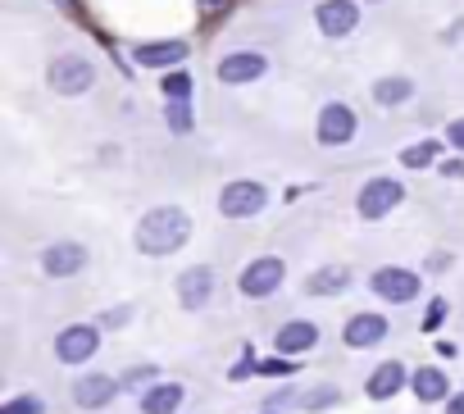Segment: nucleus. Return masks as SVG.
<instances>
[{
  "label": "nucleus",
  "instance_id": "1",
  "mask_svg": "<svg viewBox=\"0 0 464 414\" xmlns=\"http://www.w3.org/2000/svg\"><path fill=\"white\" fill-rule=\"evenodd\" d=\"M187 237H191V219L182 210H173V205H160V210H150L137 224V246L146 255H173Z\"/></svg>",
  "mask_w": 464,
  "mask_h": 414
},
{
  "label": "nucleus",
  "instance_id": "2",
  "mask_svg": "<svg viewBox=\"0 0 464 414\" xmlns=\"http://www.w3.org/2000/svg\"><path fill=\"white\" fill-rule=\"evenodd\" d=\"M269 205V191L260 187V182H227L223 191H218V210L227 215V219H256L260 210Z\"/></svg>",
  "mask_w": 464,
  "mask_h": 414
},
{
  "label": "nucleus",
  "instance_id": "3",
  "mask_svg": "<svg viewBox=\"0 0 464 414\" xmlns=\"http://www.w3.org/2000/svg\"><path fill=\"white\" fill-rule=\"evenodd\" d=\"M405 200V187L396 182V178H373V182H364V191H360V215L364 219H382V215H392L396 205Z\"/></svg>",
  "mask_w": 464,
  "mask_h": 414
},
{
  "label": "nucleus",
  "instance_id": "4",
  "mask_svg": "<svg viewBox=\"0 0 464 414\" xmlns=\"http://www.w3.org/2000/svg\"><path fill=\"white\" fill-rule=\"evenodd\" d=\"M92 82H96V69H92L82 55H60V60L51 64V87H55L60 96H82Z\"/></svg>",
  "mask_w": 464,
  "mask_h": 414
},
{
  "label": "nucleus",
  "instance_id": "5",
  "mask_svg": "<svg viewBox=\"0 0 464 414\" xmlns=\"http://www.w3.org/2000/svg\"><path fill=\"white\" fill-rule=\"evenodd\" d=\"M283 274H287V265L278 255H260L242 269V292L246 296H274L283 287Z\"/></svg>",
  "mask_w": 464,
  "mask_h": 414
},
{
  "label": "nucleus",
  "instance_id": "6",
  "mask_svg": "<svg viewBox=\"0 0 464 414\" xmlns=\"http://www.w3.org/2000/svg\"><path fill=\"white\" fill-rule=\"evenodd\" d=\"M265 69H269V60H265L260 51H232V55H223V60L214 64L218 82H227V87H242V82H256V78H260Z\"/></svg>",
  "mask_w": 464,
  "mask_h": 414
},
{
  "label": "nucleus",
  "instance_id": "7",
  "mask_svg": "<svg viewBox=\"0 0 464 414\" xmlns=\"http://www.w3.org/2000/svg\"><path fill=\"white\" fill-rule=\"evenodd\" d=\"M96 346H101V337H96L92 323H73V328H64V332L55 337V355H60L64 364H82V360H92Z\"/></svg>",
  "mask_w": 464,
  "mask_h": 414
},
{
  "label": "nucleus",
  "instance_id": "8",
  "mask_svg": "<svg viewBox=\"0 0 464 414\" xmlns=\"http://www.w3.org/2000/svg\"><path fill=\"white\" fill-rule=\"evenodd\" d=\"M82 269H87V246H78V242H55L42 255V274L46 278H73Z\"/></svg>",
  "mask_w": 464,
  "mask_h": 414
},
{
  "label": "nucleus",
  "instance_id": "9",
  "mask_svg": "<svg viewBox=\"0 0 464 414\" xmlns=\"http://www.w3.org/2000/svg\"><path fill=\"white\" fill-rule=\"evenodd\" d=\"M314 19H319L324 37H346L360 24V5H355V0H324V5L314 10Z\"/></svg>",
  "mask_w": 464,
  "mask_h": 414
},
{
  "label": "nucleus",
  "instance_id": "10",
  "mask_svg": "<svg viewBox=\"0 0 464 414\" xmlns=\"http://www.w3.org/2000/svg\"><path fill=\"white\" fill-rule=\"evenodd\" d=\"M214 287H218V278H214V269H205V265H196V269H187L182 278H178V301L187 305V310H200L209 296H214Z\"/></svg>",
  "mask_w": 464,
  "mask_h": 414
},
{
  "label": "nucleus",
  "instance_id": "11",
  "mask_svg": "<svg viewBox=\"0 0 464 414\" xmlns=\"http://www.w3.org/2000/svg\"><path fill=\"white\" fill-rule=\"evenodd\" d=\"M373 292H378L382 301L401 305V301H414V296H419V278H414L410 269H378V274H373Z\"/></svg>",
  "mask_w": 464,
  "mask_h": 414
},
{
  "label": "nucleus",
  "instance_id": "12",
  "mask_svg": "<svg viewBox=\"0 0 464 414\" xmlns=\"http://www.w3.org/2000/svg\"><path fill=\"white\" fill-rule=\"evenodd\" d=\"M114 396H119V382L110 373H87V378L73 382V405H82V409H101Z\"/></svg>",
  "mask_w": 464,
  "mask_h": 414
},
{
  "label": "nucleus",
  "instance_id": "13",
  "mask_svg": "<svg viewBox=\"0 0 464 414\" xmlns=\"http://www.w3.org/2000/svg\"><path fill=\"white\" fill-rule=\"evenodd\" d=\"M355 137V114L346 105H324L319 114V141L324 146H346Z\"/></svg>",
  "mask_w": 464,
  "mask_h": 414
},
{
  "label": "nucleus",
  "instance_id": "14",
  "mask_svg": "<svg viewBox=\"0 0 464 414\" xmlns=\"http://www.w3.org/2000/svg\"><path fill=\"white\" fill-rule=\"evenodd\" d=\"M182 60H187V42H146V46H137L141 69H169V64H182Z\"/></svg>",
  "mask_w": 464,
  "mask_h": 414
},
{
  "label": "nucleus",
  "instance_id": "15",
  "mask_svg": "<svg viewBox=\"0 0 464 414\" xmlns=\"http://www.w3.org/2000/svg\"><path fill=\"white\" fill-rule=\"evenodd\" d=\"M382 337H387V319H382V314H355V319L346 323V346H355V351L378 346Z\"/></svg>",
  "mask_w": 464,
  "mask_h": 414
},
{
  "label": "nucleus",
  "instance_id": "16",
  "mask_svg": "<svg viewBox=\"0 0 464 414\" xmlns=\"http://www.w3.org/2000/svg\"><path fill=\"white\" fill-rule=\"evenodd\" d=\"M405 378H414L401 360H387V364H378L373 369V378H369V396L373 400H387V396H396L401 387H405Z\"/></svg>",
  "mask_w": 464,
  "mask_h": 414
},
{
  "label": "nucleus",
  "instance_id": "17",
  "mask_svg": "<svg viewBox=\"0 0 464 414\" xmlns=\"http://www.w3.org/2000/svg\"><path fill=\"white\" fill-rule=\"evenodd\" d=\"M314 342H319V328H314V323H305V319H296V323H283V328H278V351H283V355H305Z\"/></svg>",
  "mask_w": 464,
  "mask_h": 414
},
{
  "label": "nucleus",
  "instance_id": "18",
  "mask_svg": "<svg viewBox=\"0 0 464 414\" xmlns=\"http://www.w3.org/2000/svg\"><path fill=\"white\" fill-rule=\"evenodd\" d=\"M182 382H160L141 396V414H178L182 409Z\"/></svg>",
  "mask_w": 464,
  "mask_h": 414
},
{
  "label": "nucleus",
  "instance_id": "19",
  "mask_svg": "<svg viewBox=\"0 0 464 414\" xmlns=\"http://www.w3.org/2000/svg\"><path fill=\"white\" fill-rule=\"evenodd\" d=\"M410 382H414V396L419 400H428V405L432 400H446V373L441 369H419Z\"/></svg>",
  "mask_w": 464,
  "mask_h": 414
},
{
  "label": "nucleus",
  "instance_id": "20",
  "mask_svg": "<svg viewBox=\"0 0 464 414\" xmlns=\"http://www.w3.org/2000/svg\"><path fill=\"white\" fill-rule=\"evenodd\" d=\"M410 96H414L410 78H378V82H373V101H378V105H405Z\"/></svg>",
  "mask_w": 464,
  "mask_h": 414
},
{
  "label": "nucleus",
  "instance_id": "21",
  "mask_svg": "<svg viewBox=\"0 0 464 414\" xmlns=\"http://www.w3.org/2000/svg\"><path fill=\"white\" fill-rule=\"evenodd\" d=\"M346 283H351V274H346V269H324V274H314V278H310V292H314V296H324V292H342Z\"/></svg>",
  "mask_w": 464,
  "mask_h": 414
},
{
  "label": "nucleus",
  "instance_id": "22",
  "mask_svg": "<svg viewBox=\"0 0 464 414\" xmlns=\"http://www.w3.org/2000/svg\"><path fill=\"white\" fill-rule=\"evenodd\" d=\"M432 159H437V137H432V141H419V146H410V150L401 155L405 168H428Z\"/></svg>",
  "mask_w": 464,
  "mask_h": 414
},
{
  "label": "nucleus",
  "instance_id": "23",
  "mask_svg": "<svg viewBox=\"0 0 464 414\" xmlns=\"http://www.w3.org/2000/svg\"><path fill=\"white\" fill-rule=\"evenodd\" d=\"M0 414H46V405H42V396H14L0 405Z\"/></svg>",
  "mask_w": 464,
  "mask_h": 414
},
{
  "label": "nucleus",
  "instance_id": "24",
  "mask_svg": "<svg viewBox=\"0 0 464 414\" xmlns=\"http://www.w3.org/2000/svg\"><path fill=\"white\" fill-rule=\"evenodd\" d=\"M164 96H169V101H187V96H191V78H187V73H169V78H164Z\"/></svg>",
  "mask_w": 464,
  "mask_h": 414
},
{
  "label": "nucleus",
  "instance_id": "25",
  "mask_svg": "<svg viewBox=\"0 0 464 414\" xmlns=\"http://www.w3.org/2000/svg\"><path fill=\"white\" fill-rule=\"evenodd\" d=\"M169 128H173V132H191V110H187V101H169Z\"/></svg>",
  "mask_w": 464,
  "mask_h": 414
},
{
  "label": "nucleus",
  "instance_id": "26",
  "mask_svg": "<svg viewBox=\"0 0 464 414\" xmlns=\"http://www.w3.org/2000/svg\"><path fill=\"white\" fill-rule=\"evenodd\" d=\"M305 409H324V405H337V387H314L305 400H301Z\"/></svg>",
  "mask_w": 464,
  "mask_h": 414
},
{
  "label": "nucleus",
  "instance_id": "27",
  "mask_svg": "<svg viewBox=\"0 0 464 414\" xmlns=\"http://www.w3.org/2000/svg\"><path fill=\"white\" fill-rule=\"evenodd\" d=\"M441 319H446V301H432V310L423 314V328L432 332V328H441Z\"/></svg>",
  "mask_w": 464,
  "mask_h": 414
},
{
  "label": "nucleus",
  "instance_id": "28",
  "mask_svg": "<svg viewBox=\"0 0 464 414\" xmlns=\"http://www.w3.org/2000/svg\"><path fill=\"white\" fill-rule=\"evenodd\" d=\"M446 141H450V146H459V150H464V119H455V123H450V128H446Z\"/></svg>",
  "mask_w": 464,
  "mask_h": 414
},
{
  "label": "nucleus",
  "instance_id": "29",
  "mask_svg": "<svg viewBox=\"0 0 464 414\" xmlns=\"http://www.w3.org/2000/svg\"><path fill=\"white\" fill-rule=\"evenodd\" d=\"M441 173H446V178H464V159H450V164H441Z\"/></svg>",
  "mask_w": 464,
  "mask_h": 414
},
{
  "label": "nucleus",
  "instance_id": "30",
  "mask_svg": "<svg viewBox=\"0 0 464 414\" xmlns=\"http://www.w3.org/2000/svg\"><path fill=\"white\" fill-rule=\"evenodd\" d=\"M287 369H296V364H283V360H274V364H260V373H287Z\"/></svg>",
  "mask_w": 464,
  "mask_h": 414
},
{
  "label": "nucleus",
  "instance_id": "31",
  "mask_svg": "<svg viewBox=\"0 0 464 414\" xmlns=\"http://www.w3.org/2000/svg\"><path fill=\"white\" fill-rule=\"evenodd\" d=\"M446 409H450V414H464V391H459V396H450V405H446Z\"/></svg>",
  "mask_w": 464,
  "mask_h": 414
}]
</instances>
